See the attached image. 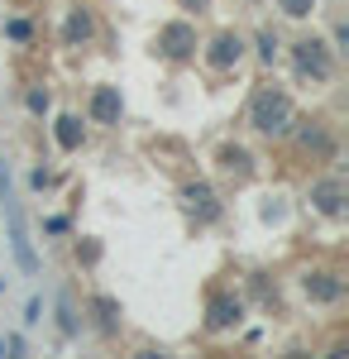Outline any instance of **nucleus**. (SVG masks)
<instances>
[{"label":"nucleus","mask_w":349,"mask_h":359,"mask_svg":"<svg viewBox=\"0 0 349 359\" xmlns=\"http://www.w3.org/2000/svg\"><path fill=\"white\" fill-rule=\"evenodd\" d=\"M301 287H306L311 302H340V297H345V283H340L335 273H306Z\"/></svg>","instance_id":"obj_9"},{"label":"nucleus","mask_w":349,"mask_h":359,"mask_svg":"<svg viewBox=\"0 0 349 359\" xmlns=\"http://www.w3.org/2000/svg\"><path fill=\"white\" fill-rule=\"evenodd\" d=\"M301 144H306V149H316V154H325V149H330V139H325L321 130H301Z\"/></svg>","instance_id":"obj_15"},{"label":"nucleus","mask_w":349,"mask_h":359,"mask_svg":"<svg viewBox=\"0 0 349 359\" xmlns=\"http://www.w3.org/2000/svg\"><path fill=\"white\" fill-rule=\"evenodd\" d=\"M39 321H43V316H39V297H34V302H29V311H25V326H39Z\"/></svg>","instance_id":"obj_20"},{"label":"nucleus","mask_w":349,"mask_h":359,"mask_svg":"<svg viewBox=\"0 0 349 359\" xmlns=\"http://www.w3.org/2000/svg\"><path fill=\"white\" fill-rule=\"evenodd\" d=\"M259 48H264V62H273V57H278V39L264 34V39H259Z\"/></svg>","instance_id":"obj_19"},{"label":"nucleus","mask_w":349,"mask_h":359,"mask_svg":"<svg viewBox=\"0 0 349 359\" xmlns=\"http://www.w3.org/2000/svg\"><path fill=\"white\" fill-rule=\"evenodd\" d=\"M249 125L259 130V135H287L292 130V101H287V91H278V86H259L254 91V101H249Z\"/></svg>","instance_id":"obj_2"},{"label":"nucleus","mask_w":349,"mask_h":359,"mask_svg":"<svg viewBox=\"0 0 349 359\" xmlns=\"http://www.w3.org/2000/svg\"><path fill=\"white\" fill-rule=\"evenodd\" d=\"M225 168L230 172H249V154L244 149H225Z\"/></svg>","instance_id":"obj_14"},{"label":"nucleus","mask_w":349,"mask_h":359,"mask_svg":"<svg viewBox=\"0 0 349 359\" xmlns=\"http://www.w3.org/2000/svg\"><path fill=\"white\" fill-rule=\"evenodd\" d=\"M244 316V302L240 297H230V292H220V297H211V316H206V326L211 331H230V326H240Z\"/></svg>","instance_id":"obj_6"},{"label":"nucleus","mask_w":349,"mask_h":359,"mask_svg":"<svg viewBox=\"0 0 349 359\" xmlns=\"http://www.w3.org/2000/svg\"><path fill=\"white\" fill-rule=\"evenodd\" d=\"M0 216L10 225V249H15V264L25 273H39V254H34V240H29V225H25V206L15 196V182H10V168L0 163Z\"/></svg>","instance_id":"obj_1"},{"label":"nucleus","mask_w":349,"mask_h":359,"mask_svg":"<svg viewBox=\"0 0 349 359\" xmlns=\"http://www.w3.org/2000/svg\"><path fill=\"white\" fill-rule=\"evenodd\" d=\"M158 48L167 57H191V48H196L191 25H167V29H158Z\"/></svg>","instance_id":"obj_7"},{"label":"nucleus","mask_w":349,"mask_h":359,"mask_svg":"<svg viewBox=\"0 0 349 359\" xmlns=\"http://www.w3.org/2000/svg\"><path fill=\"white\" fill-rule=\"evenodd\" d=\"M240 57H244V39L240 34H220L211 43V53H206V62L215 72H230V67H240Z\"/></svg>","instance_id":"obj_4"},{"label":"nucleus","mask_w":349,"mask_h":359,"mask_svg":"<svg viewBox=\"0 0 349 359\" xmlns=\"http://www.w3.org/2000/svg\"><path fill=\"white\" fill-rule=\"evenodd\" d=\"M311 206H316L321 216H340V211H345V182H340V177L316 182V187H311Z\"/></svg>","instance_id":"obj_5"},{"label":"nucleus","mask_w":349,"mask_h":359,"mask_svg":"<svg viewBox=\"0 0 349 359\" xmlns=\"http://www.w3.org/2000/svg\"><path fill=\"white\" fill-rule=\"evenodd\" d=\"M5 34L25 43V39H29V34H34V29H29V20H5Z\"/></svg>","instance_id":"obj_17"},{"label":"nucleus","mask_w":349,"mask_h":359,"mask_svg":"<svg viewBox=\"0 0 349 359\" xmlns=\"http://www.w3.org/2000/svg\"><path fill=\"white\" fill-rule=\"evenodd\" d=\"M96 311H101V321H106V331H115V302H110V297H101V302H96Z\"/></svg>","instance_id":"obj_18"},{"label":"nucleus","mask_w":349,"mask_h":359,"mask_svg":"<svg viewBox=\"0 0 349 359\" xmlns=\"http://www.w3.org/2000/svg\"><path fill=\"white\" fill-rule=\"evenodd\" d=\"M292 57H296V72H301V77L325 82V77L335 72V57H330V48H325L321 39H301V43L292 48Z\"/></svg>","instance_id":"obj_3"},{"label":"nucleus","mask_w":349,"mask_h":359,"mask_svg":"<svg viewBox=\"0 0 349 359\" xmlns=\"http://www.w3.org/2000/svg\"><path fill=\"white\" fill-rule=\"evenodd\" d=\"M278 10H282V15H292V20H306V15L316 10V0H278Z\"/></svg>","instance_id":"obj_13"},{"label":"nucleus","mask_w":349,"mask_h":359,"mask_svg":"<svg viewBox=\"0 0 349 359\" xmlns=\"http://www.w3.org/2000/svg\"><path fill=\"white\" fill-rule=\"evenodd\" d=\"M91 15H86V10H72V15H67V43H86V39H91Z\"/></svg>","instance_id":"obj_11"},{"label":"nucleus","mask_w":349,"mask_h":359,"mask_svg":"<svg viewBox=\"0 0 349 359\" xmlns=\"http://www.w3.org/2000/svg\"><path fill=\"white\" fill-rule=\"evenodd\" d=\"M182 5H187V10H206L211 0H182Z\"/></svg>","instance_id":"obj_21"},{"label":"nucleus","mask_w":349,"mask_h":359,"mask_svg":"<svg viewBox=\"0 0 349 359\" xmlns=\"http://www.w3.org/2000/svg\"><path fill=\"white\" fill-rule=\"evenodd\" d=\"M57 144H62L67 154L81 144V120H77V115H62V120H57Z\"/></svg>","instance_id":"obj_12"},{"label":"nucleus","mask_w":349,"mask_h":359,"mask_svg":"<svg viewBox=\"0 0 349 359\" xmlns=\"http://www.w3.org/2000/svg\"><path fill=\"white\" fill-rule=\"evenodd\" d=\"M48 106H53V101H48V91H39V86H34V91H29V111H34V115H48Z\"/></svg>","instance_id":"obj_16"},{"label":"nucleus","mask_w":349,"mask_h":359,"mask_svg":"<svg viewBox=\"0 0 349 359\" xmlns=\"http://www.w3.org/2000/svg\"><path fill=\"white\" fill-rule=\"evenodd\" d=\"M182 196H187V206L196 211V216H201V221H215V216H220V206H215V192L206 187V182H191Z\"/></svg>","instance_id":"obj_10"},{"label":"nucleus","mask_w":349,"mask_h":359,"mask_svg":"<svg viewBox=\"0 0 349 359\" xmlns=\"http://www.w3.org/2000/svg\"><path fill=\"white\" fill-rule=\"evenodd\" d=\"M120 86H96V96H91V120L96 125H120Z\"/></svg>","instance_id":"obj_8"}]
</instances>
